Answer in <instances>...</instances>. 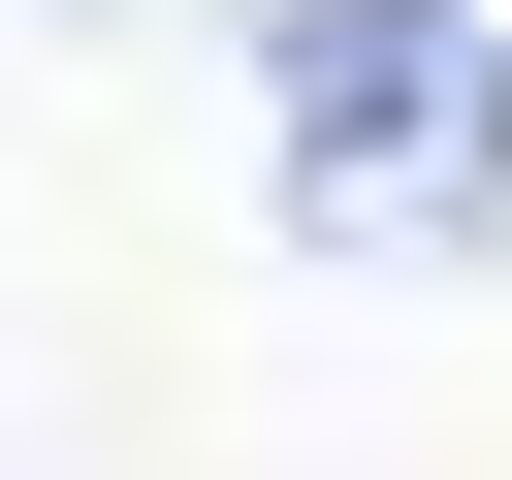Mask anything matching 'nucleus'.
Wrapping results in <instances>:
<instances>
[{"label":"nucleus","mask_w":512,"mask_h":480,"mask_svg":"<svg viewBox=\"0 0 512 480\" xmlns=\"http://www.w3.org/2000/svg\"><path fill=\"white\" fill-rule=\"evenodd\" d=\"M256 96H288V224H352V256H480L512 224V32L480 0H288Z\"/></svg>","instance_id":"obj_1"}]
</instances>
